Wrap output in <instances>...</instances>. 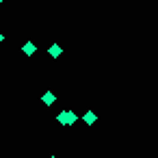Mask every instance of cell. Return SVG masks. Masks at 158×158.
Returning a JSON list of instances; mask_svg holds the SVG:
<instances>
[{
	"label": "cell",
	"mask_w": 158,
	"mask_h": 158,
	"mask_svg": "<svg viewBox=\"0 0 158 158\" xmlns=\"http://www.w3.org/2000/svg\"><path fill=\"white\" fill-rule=\"evenodd\" d=\"M48 54H50L52 59H59V56L63 54V48H61L59 44H50V48H48Z\"/></svg>",
	"instance_id": "6da1fadb"
},
{
	"label": "cell",
	"mask_w": 158,
	"mask_h": 158,
	"mask_svg": "<svg viewBox=\"0 0 158 158\" xmlns=\"http://www.w3.org/2000/svg\"><path fill=\"white\" fill-rule=\"evenodd\" d=\"M76 121H78V115H76L74 110H65V126H67V128H72Z\"/></svg>",
	"instance_id": "7a4b0ae2"
},
{
	"label": "cell",
	"mask_w": 158,
	"mask_h": 158,
	"mask_svg": "<svg viewBox=\"0 0 158 158\" xmlns=\"http://www.w3.org/2000/svg\"><path fill=\"white\" fill-rule=\"evenodd\" d=\"M22 52H24V54H26V56H33V54H35V52H37V46H35V44H33V41H26V44H24V46H22Z\"/></svg>",
	"instance_id": "3957f363"
},
{
	"label": "cell",
	"mask_w": 158,
	"mask_h": 158,
	"mask_svg": "<svg viewBox=\"0 0 158 158\" xmlns=\"http://www.w3.org/2000/svg\"><path fill=\"white\" fill-rule=\"evenodd\" d=\"M41 102H44V104H46V106H52V104H54V102H56V95H54V93H52V91H46V93H44V95H41Z\"/></svg>",
	"instance_id": "277c9868"
},
{
	"label": "cell",
	"mask_w": 158,
	"mask_h": 158,
	"mask_svg": "<svg viewBox=\"0 0 158 158\" xmlns=\"http://www.w3.org/2000/svg\"><path fill=\"white\" fill-rule=\"evenodd\" d=\"M82 121H85V123H87V126H93V123H95V121H98V115H95V113H93V110H87V113H85V115H82Z\"/></svg>",
	"instance_id": "5b68a950"
},
{
	"label": "cell",
	"mask_w": 158,
	"mask_h": 158,
	"mask_svg": "<svg viewBox=\"0 0 158 158\" xmlns=\"http://www.w3.org/2000/svg\"><path fill=\"white\" fill-rule=\"evenodd\" d=\"M56 121H59L61 126H65V110H61V113L56 115Z\"/></svg>",
	"instance_id": "8992f818"
},
{
	"label": "cell",
	"mask_w": 158,
	"mask_h": 158,
	"mask_svg": "<svg viewBox=\"0 0 158 158\" xmlns=\"http://www.w3.org/2000/svg\"><path fill=\"white\" fill-rule=\"evenodd\" d=\"M2 41H5V35H2V33H0V44H2Z\"/></svg>",
	"instance_id": "52a82bcc"
},
{
	"label": "cell",
	"mask_w": 158,
	"mask_h": 158,
	"mask_svg": "<svg viewBox=\"0 0 158 158\" xmlns=\"http://www.w3.org/2000/svg\"><path fill=\"white\" fill-rule=\"evenodd\" d=\"M50 158H56V156H50Z\"/></svg>",
	"instance_id": "ba28073f"
},
{
	"label": "cell",
	"mask_w": 158,
	"mask_h": 158,
	"mask_svg": "<svg viewBox=\"0 0 158 158\" xmlns=\"http://www.w3.org/2000/svg\"><path fill=\"white\" fill-rule=\"evenodd\" d=\"M0 5H2V0H0Z\"/></svg>",
	"instance_id": "9c48e42d"
}]
</instances>
